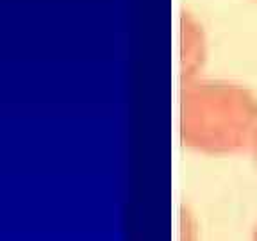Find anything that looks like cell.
Instances as JSON below:
<instances>
[{"mask_svg": "<svg viewBox=\"0 0 257 241\" xmlns=\"http://www.w3.org/2000/svg\"><path fill=\"white\" fill-rule=\"evenodd\" d=\"M186 86L181 107L184 145L205 154H227L250 143L257 127V102L250 91L225 80Z\"/></svg>", "mask_w": 257, "mask_h": 241, "instance_id": "cell-1", "label": "cell"}, {"mask_svg": "<svg viewBox=\"0 0 257 241\" xmlns=\"http://www.w3.org/2000/svg\"><path fill=\"white\" fill-rule=\"evenodd\" d=\"M250 147H252V152H253V159H255V166H257V127L253 131L252 138H250Z\"/></svg>", "mask_w": 257, "mask_h": 241, "instance_id": "cell-2", "label": "cell"}, {"mask_svg": "<svg viewBox=\"0 0 257 241\" xmlns=\"http://www.w3.org/2000/svg\"><path fill=\"white\" fill-rule=\"evenodd\" d=\"M255 241H257V230H255Z\"/></svg>", "mask_w": 257, "mask_h": 241, "instance_id": "cell-3", "label": "cell"}]
</instances>
